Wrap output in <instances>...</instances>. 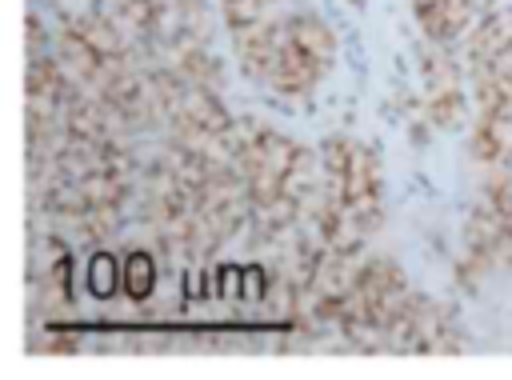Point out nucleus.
I'll return each instance as SVG.
<instances>
[{
	"label": "nucleus",
	"instance_id": "f257e3e1",
	"mask_svg": "<svg viewBox=\"0 0 512 380\" xmlns=\"http://www.w3.org/2000/svg\"><path fill=\"white\" fill-rule=\"evenodd\" d=\"M320 176H324V200L340 208L360 232L372 236L384 220V168L376 148L336 132L320 144Z\"/></svg>",
	"mask_w": 512,
	"mask_h": 380
},
{
	"label": "nucleus",
	"instance_id": "f03ea898",
	"mask_svg": "<svg viewBox=\"0 0 512 380\" xmlns=\"http://www.w3.org/2000/svg\"><path fill=\"white\" fill-rule=\"evenodd\" d=\"M336 64V32L332 24L312 8L284 12V40L276 52V68L268 76V92L280 104H304L316 96L324 76Z\"/></svg>",
	"mask_w": 512,
	"mask_h": 380
},
{
	"label": "nucleus",
	"instance_id": "7ed1b4c3",
	"mask_svg": "<svg viewBox=\"0 0 512 380\" xmlns=\"http://www.w3.org/2000/svg\"><path fill=\"white\" fill-rule=\"evenodd\" d=\"M420 104H424V116L432 120V128H440V132L464 128L468 104H472V80H468L460 48H440V44L424 40V48H420Z\"/></svg>",
	"mask_w": 512,
	"mask_h": 380
},
{
	"label": "nucleus",
	"instance_id": "20e7f679",
	"mask_svg": "<svg viewBox=\"0 0 512 380\" xmlns=\"http://www.w3.org/2000/svg\"><path fill=\"white\" fill-rule=\"evenodd\" d=\"M28 280L36 316H60L72 308V248L56 232H40L28 248Z\"/></svg>",
	"mask_w": 512,
	"mask_h": 380
},
{
	"label": "nucleus",
	"instance_id": "39448f33",
	"mask_svg": "<svg viewBox=\"0 0 512 380\" xmlns=\"http://www.w3.org/2000/svg\"><path fill=\"white\" fill-rule=\"evenodd\" d=\"M232 36V56H236V68L252 80V84H268L272 68H276V52H280V40H284V12L260 20V24H248V28H236L228 32Z\"/></svg>",
	"mask_w": 512,
	"mask_h": 380
},
{
	"label": "nucleus",
	"instance_id": "423d86ee",
	"mask_svg": "<svg viewBox=\"0 0 512 380\" xmlns=\"http://www.w3.org/2000/svg\"><path fill=\"white\" fill-rule=\"evenodd\" d=\"M160 288V260L148 248H128L120 256V296L132 304H148Z\"/></svg>",
	"mask_w": 512,
	"mask_h": 380
},
{
	"label": "nucleus",
	"instance_id": "0eeeda50",
	"mask_svg": "<svg viewBox=\"0 0 512 380\" xmlns=\"http://www.w3.org/2000/svg\"><path fill=\"white\" fill-rule=\"evenodd\" d=\"M84 288L92 300H112L120 292V256H112L108 248H92V256L84 260Z\"/></svg>",
	"mask_w": 512,
	"mask_h": 380
}]
</instances>
